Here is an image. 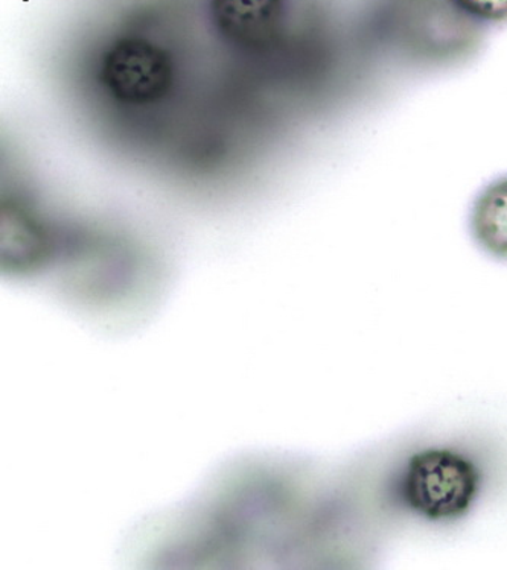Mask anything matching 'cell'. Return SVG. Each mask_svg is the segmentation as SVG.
<instances>
[{
  "instance_id": "cell-3",
  "label": "cell",
  "mask_w": 507,
  "mask_h": 570,
  "mask_svg": "<svg viewBox=\"0 0 507 570\" xmlns=\"http://www.w3.org/2000/svg\"><path fill=\"white\" fill-rule=\"evenodd\" d=\"M212 18L231 43L263 49L281 32L285 0H212Z\"/></svg>"
},
{
  "instance_id": "cell-2",
  "label": "cell",
  "mask_w": 507,
  "mask_h": 570,
  "mask_svg": "<svg viewBox=\"0 0 507 570\" xmlns=\"http://www.w3.org/2000/svg\"><path fill=\"white\" fill-rule=\"evenodd\" d=\"M172 77L168 57L145 40L119 41L104 62L107 86L126 102L156 101L168 90Z\"/></svg>"
},
{
  "instance_id": "cell-5",
  "label": "cell",
  "mask_w": 507,
  "mask_h": 570,
  "mask_svg": "<svg viewBox=\"0 0 507 570\" xmlns=\"http://www.w3.org/2000/svg\"><path fill=\"white\" fill-rule=\"evenodd\" d=\"M467 18L486 24H507V0H451Z\"/></svg>"
},
{
  "instance_id": "cell-4",
  "label": "cell",
  "mask_w": 507,
  "mask_h": 570,
  "mask_svg": "<svg viewBox=\"0 0 507 570\" xmlns=\"http://www.w3.org/2000/svg\"><path fill=\"white\" fill-rule=\"evenodd\" d=\"M471 233L479 247L507 261V176L489 183L472 204Z\"/></svg>"
},
{
  "instance_id": "cell-1",
  "label": "cell",
  "mask_w": 507,
  "mask_h": 570,
  "mask_svg": "<svg viewBox=\"0 0 507 570\" xmlns=\"http://www.w3.org/2000/svg\"><path fill=\"white\" fill-rule=\"evenodd\" d=\"M480 482L479 469L462 453L427 449L410 458L402 497L423 518L455 520L471 510Z\"/></svg>"
}]
</instances>
